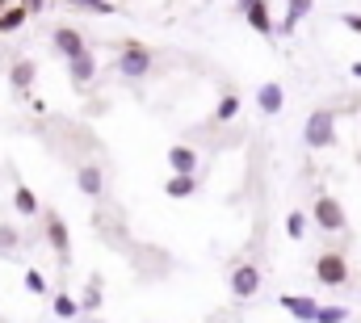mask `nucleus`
<instances>
[{"label":"nucleus","mask_w":361,"mask_h":323,"mask_svg":"<svg viewBox=\"0 0 361 323\" xmlns=\"http://www.w3.org/2000/svg\"><path fill=\"white\" fill-rule=\"evenodd\" d=\"M152 51L143 47V42H126L122 51H118V59H114V72L122 76V80H147V72H152Z\"/></svg>","instance_id":"obj_1"},{"label":"nucleus","mask_w":361,"mask_h":323,"mask_svg":"<svg viewBox=\"0 0 361 323\" xmlns=\"http://www.w3.org/2000/svg\"><path fill=\"white\" fill-rule=\"evenodd\" d=\"M302 143L315 147V152L332 147V143H336V114H332V109H315V114H307V122H302Z\"/></svg>","instance_id":"obj_2"},{"label":"nucleus","mask_w":361,"mask_h":323,"mask_svg":"<svg viewBox=\"0 0 361 323\" xmlns=\"http://www.w3.org/2000/svg\"><path fill=\"white\" fill-rule=\"evenodd\" d=\"M311 219H315V227H319V231H328V236H336V231H345V227H349V214H345V206H341L332 193H319V197H315Z\"/></svg>","instance_id":"obj_3"},{"label":"nucleus","mask_w":361,"mask_h":323,"mask_svg":"<svg viewBox=\"0 0 361 323\" xmlns=\"http://www.w3.org/2000/svg\"><path fill=\"white\" fill-rule=\"evenodd\" d=\"M315 281L319 286H349V260L341 252H319L315 256Z\"/></svg>","instance_id":"obj_4"},{"label":"nucleus","mask_w":361,"mask_h":323,"mask_svg":"<svg viewBox=\"0 0 361 323\" xmlns=\"http://www.w3.org/2000/svg\"><path fill=\"white\" fill-rule=\"evenodd\" d=\"M231 294L235 298H257L261 294V269L257 264H235L231 269Z\"/></svg>","instance_id":"obj_5"},{"label":"nucleus","mask_w":361,"mask_h":323,"mask_svg":"<svg viewBox=\"0 0 361 323\" xmlns=\"http://www.w3.org/2000/svg\"><path fill=\"white\" fill-rule=\"evenodd\" d=\"M47 236H51V248H55V256L68 264V256H72V236H68V223H63L55 210H47Z\"/></svg>","instance_id":"obj_6"},{"label":"nucleus","mask_w":361,"mask_h":323,"mask_svg":"<svg viewBox=\"0 0 361 323\" xmlns=\"http://www.w3.org/2000/svg\"><path fill=\"white\" fill-rule=\"evenodd\" d=\"M51 42H55V51H59L63 59H72V55L89 51V47H85V38H80V30H72V25H55V30H51Z\"/></svg>","instance_id":"obj_7"},{"label":"nucleus","mask_w":361,"mask_h":323,"mask_svg":"<svg viewBox=\"0 0 361 323\" xmlns=\"http://www.w3.org/2000/svg\"><path fill=\"white\" fill-rule=\"evenodd\" d=\"M76 189H80L85 197H101V193H105V172H101V164H80V168H76Z\"/></svg>","instance_id":"obj_8"},{"label":"nucleus","mask_w":361,"mask_h":323,"mask_svg":"<svg viewBox=\"0 0 361 323\" xmlns=\"http://www.w3.org/2000/svg\"><path fill=\"white\" fill-rule=\"evenodd\" d=\"M277 303H281V311H290L298 323H315V311H319L315 298H307V294H281Z\"/></svg>","instance_id":"obj_9"},{"label":"nucleus","mask_w":361,"mask_h":323,"mask_svg":"<svg viewBox=\"0 0 361 323\" xmlns=\"http://www.w3.org/2000/svg\"><path fill=\"white\" fill-rule=\"evenodd\" d=\"M68 76H72L76 88H89L92 76H97V59H92V51H80V55L68 59Z\"/></svg>","instance_id":"obj_10"},{"label":"nucleus","mask_w":361,"mask_h":323,"mask_svg":"<svg viewBox=\"0 0 361 323\" xmlns=\"http://www.w3.org/2000/svg\"><path fill=\"white\" fill-rule=\"evenodd\" d=\"M281 105H286V92H281V84L277 80H265L261 88H257V109H261L265 118L281 114Z\"/></svg>","instance_id":"obj_11"},{"label":"nucleus","mask_w":361,"mask_h":323,"mask_svg":"<svg viewBox=\"0 0 361 323\" xmlns=\"http://www.w3.org/2000/svg\"><path fill=\"white\" fill-rule=\"evenodd\" d=\"M169 164H173V176H193L197 172V152L193 147H169Z\"/></svg>","instance_id":"obj_12"},{"label":"nucleus","mask_w":361,"mask_h":323,"mask_svg":"<svg viewBox=\"0 0 361 323\" xmlns=\"http://www.w3.org/2000/svg\"><path fill=\"white\" fill-rule=\"evenodd\" d=\"M244 17H248V25H252L257 34H273V17H269V4H265V0H252V4L244 8Z\"/></svg>","instance_id":"obj_13"},{"label":"nucleus","mask_w":361,"mask_h":323,"mask_svg":"<svg viewBox=\"0 0 361 323\" xmlns=\"http://www.w3.org/2000/svg\"><path fill=\"white\" fill-rule=\"evenodd\" d=\"M34 76H38V63H34V59H17V63L8 68V80H13V88H21V92L34 84Z\"/></svg>","instance_id":"obj_14"},{"label":"nucleus","mask_w":361,"mask_h":323,"mask_svg":"<svg viewBox=\"0 0 361 323\" xmlns=\"http://www.w3.org/2000/svg\"><path fill=\"white\" fill-rule=\"evenodd\" d=\"M235 114H240V97H235V92H223L219 105H214V122L227 126V122H235Z\"/></svg>","instance_id":"obj_15"},{"label":"nucleus","mask_w":361,"mask_h":323,"mask_svg":"<svg viewBox=\"0 0 361 323\" xmlns=\"http://www.w3.org/2000/svg\"><path fill=\"white\" fill-rule=\"evenodd\" d=\"M13 206H17V214H21V219H34V214H38V197H34L25 185H17V189H13Z\"/></svg>","instance_id":"obj_16"},{"label":"nucleus","mask_w":361,"mask_h":323,"mask_svg":"<svg viewBox=\"0 0 361 323\" xmlns=\"http://www.w3.org/2000/svg\"><path fill=\"white\" fill-rule=\"evenodd\" d=\"M164 193L169 197H193L197 193V176H173V181H164Z\"/></svg>","instance_id":"obj_17"},{"label":"nucleus","mask_w":361,"mask_h":323,"mask_svg":"<svg viewBox=\"0 0 361 323\" xmlns=\"http://www.w3.org/2000/svg\"><path fill=\"white\" fill-rule=\"evenodd\" d=\"M349 315H353V311H349V307H341V303H328V307L319 303L315 323H349Z\"/></svg>","instance_id":"obj_18"},{"label":"nucleus","mask_w":361,"mask_h":323,"mask_svg":"<svg viewBox=\"0 0 361 323\" xmlns=\"http://www.w3.org/2000/svg\"><path fill=\"white\" fill-rule=\"evenodd\" d=\"M25 17H30V13H25L21 4H13L8 13H0V34H13V30H21V25H25Z\"/></svg>","instance_id":"obj_19"},{"label":"nucleus","mask_w":361,"mask_h":323,"mask_svg":"<svg viewBox=\"0 0 361 323\" xmlns=\"http://www.w3.org/2000/svg\"><path fill=\"white\" fill-rule=\"evenodd\" d=\"M307 8H311V0H290V13H286V21H281L277 30H281V34H290V30L307 17Z\"/></svg>","instance_id":"obj_20"},{"label":"nucleus","mask_w":361,"mask_h":323,"mask_svg":"<svg viewBox=\"0 0 361 323\" xmlns=\"http://www.w3.org/2000/svg\"><path fill=\"white\" fill-rule=\"evenodd\" d=\"M51 307H55V315H59V319H76V315H80V303H76L72 294H55V303H51Z\"/></svg>","instance_id":"obj_21"},{"label":"nucleus","mask_w":361,"mask_h":323,"mask_svg":"<svg viewBox=\"0 0 361 323\" xmlns=\"http://www.w3.org/2000/svg\"><path fill=\"white\" fill-rule=\"evenodd\" d=\"M286 236H290V240H302V236H307V210H290V219H286Z\"/></svg>","instance_id":"obj_22"},{"label":"nucleus","mask_w":361,"mask_h":323,"mask_svg":"<svg viewBox=\"0 0 361 323\" xmlns=\"http://www.w3.org/2000/svg\"><path fill=\"white\" fill-rule=\"evenodd\" d=\"M97 307H101V277H92L85 298H80V311H97Z\"/></svg>","instance_id":"obj_23"},{"label":"nucleus","mask_w":361,"mask_h":323,"mask_svg":"<svg viewBox=\"0 0 361 323\" xmlns=\"http://www.w3.org/2000/svg\"><path fill=\"white\" fill-rule=\"evenodd\" d=\"M25 290H30V294H47V277H42L38 269H30V273H25Z\"/></svg>","instance_id":"obj_24"},{"label":"nucleus","mask_w":361,"mask_h":323,"mask_svg":"<svg viewBox=\"0 0 361 323\" xmlns=\"http://www.w3.org/2000/svg\"><path fill=\"white\" fill-rule=\"evenodd\" d=\"M72 4H80V8H89L97 17H105V13H114V4L109 0H72Z\"/></svg>","instance_id":"obj_25"},{"label":"nucleus","mask_w":361,"mask_h":323,"mask_svg":"<svg viewBox=\"0 0 361 323\" xmlns=\"http://www.w3.org/2000/svg\"><path fill=\"white\" fill-rule=\"evenodd\" d=\"M345 25H349V30H357V34H361V17H357V13H349V17H345Z\"/></svg>","instance_id":"obj_26"},{"label":"nucleus","mask_w":361,"mask_h":323,"mask_svg":"<svg viewBox=\"0 0 361 323\" xmlns=\"http://www.w3.org/2000/svg\"><path fill=\"white\" fill-rule=\"evenodd\" d=\"M21 8H25V13H38V8H42V0H25Z\"/></svg>","instance_id":"obj_27"},{"label":"nucleus","mask_w":361,"mask_h":323,"mask_svg":"<svg viewBox=\"0 0 361 323\" xmlns=\"http://www.w3.org/2000/svg\"><path fill=\"white\" fill-rule=\"evenodd\" d=\"M349 72H353V76H357V80H361V59H357V63H353V68H349Z\"/></svg>","instance_id":"obj_28"},{"label":"nucleus","mask_w":361,"mask_h":323,"mask_svg":"<svg viewBox=\"0 0 361 323\" xmlns=\"http://www.w3.org/2000/svg\"><path fill=\"white\" fill-rule=\"evenodd\" d=\"M248 4H252V0H240V13H244V8H248Z\"/></svg>","instance_id":"obj_29"},{"label":"nucleus","mask_w":361,"mask_h":323,"mask_svg":"<svg viewBox=\"0 0 361 323\" xmlns=\"http://www.w3.org/2000/svg\"><path fill=\"white\" fill-rule=\"evenodd\" d=\"M0 8H4V0H0Z\"/></svg>","instance_id":"obj_30"}]
</instances>
